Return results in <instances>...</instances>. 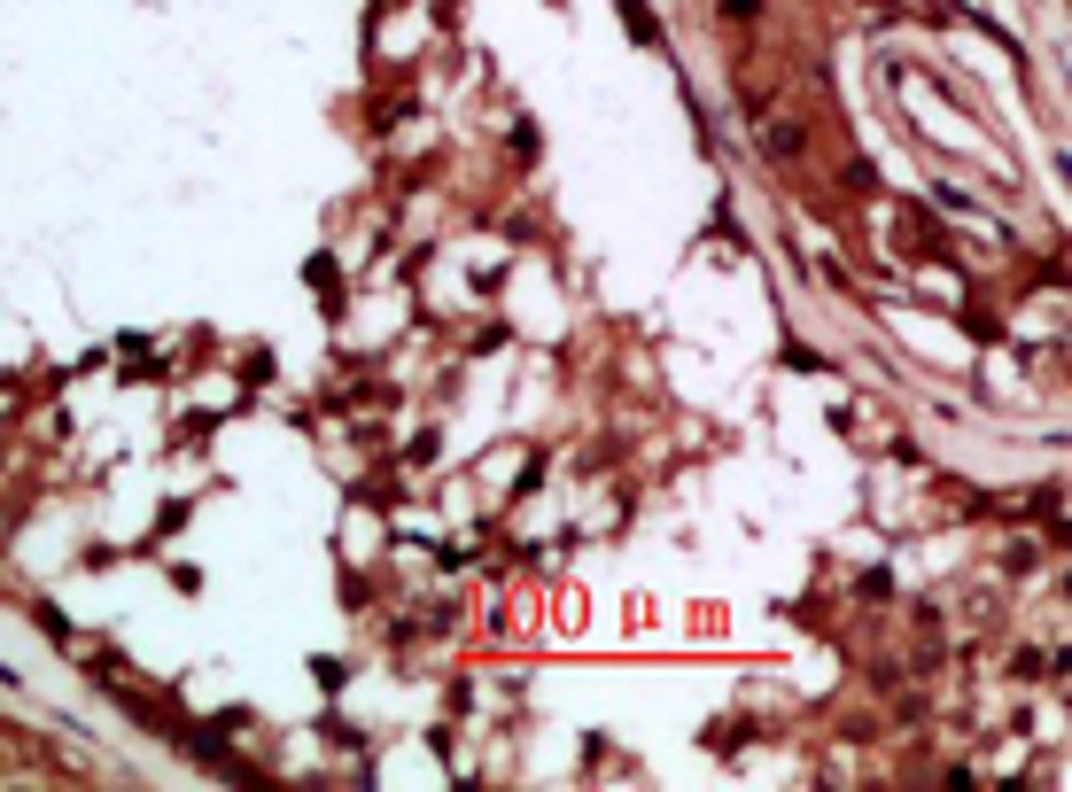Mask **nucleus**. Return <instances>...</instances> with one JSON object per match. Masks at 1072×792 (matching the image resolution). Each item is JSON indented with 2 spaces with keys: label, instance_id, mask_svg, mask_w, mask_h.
<instances>
[{
  "label": "nucleus",
  "instance_id": "1",
  "mask_svg": "<svg viewBox=\"0 0 1072 792\" xmlns=\"http://www.w3.org/2000/svg\"><path fill=\"white\" fill-rule=\"evenodd\" d=\"M754 132H762V148H770V155H800V125H785V117H762Z\"/></svg>",
  "mask_w": 1072,
  "mask_h": 792
}]
</instances>
